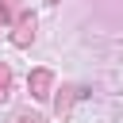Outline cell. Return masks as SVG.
<instances>
[{
	"label": "cell",
	"instance_id": "cell-4",
	"mask_svg": "<svg viewBox=\"0 0 123 123\" xmlns=\"http://www.w3.org/2000/svg\"><path fill=\"white\" fill-rule=\"evenodd\" d=\"M23 15V4L19 0H0V23L4 19H19Z\"/></svg>",
	"mask_w": 123,
	"mask_h": 123
},
{
	"label": "cell",
	"instance_id": "cell-2",
	"mask_svg": "<svg viewBox=\"0 0 123 123\" xmlns=\"http://www.w3.org/2000/svg\"><path fill=\"white\" fill-rule=\"evenodd\" d=\"M12 42H15L19 50L35 42V15H31V12H23V15L15 19V31H12Z\"/></svg>",
	"mask_w": 123,
	"mask_h": 123
},
{
	"label": "cell",
	"instance_id": "cell-7",
	"mask_svg": "<svg viewBox=\"0 0 123 123\" xmlns=\"http://www.w3.org/2000/svg\"><path fill=\"white\" fill-rule=\"evenodd\" d=\"M50 4H58V0H50Z\"/></svg>",
	"mask_w": 123,
	"mask_h": 123
},
{
	"label": "cell",
	"instance_id": "cell-5",
	"mask_svg": "<svg viewBox=\"0 0 123 123\" xmlns=\"http://www.w3.org/2000/svg\"><path fill=\"white\" fill-rule=\"evenodd\" d=\"M8 96H12V69L0 62V104H4Z\"/></svg>",
	"mask_w": 123,
	"mask_h": 123
},
{
	"label": "cell",
	"instance_id": "cell-6",
	"mask_svg": "<svg viewBox=\"0 0 123 123\" xmlns=\"http://www.w3.org/2000/svg\"><path fill=\"white\" fill-rule=\"evenodd\" d=\"M15 123H42L38 115H31V111H23V115H15Z\"/></svg>",
	"mask_w": 123,
	"mask_h": 123
},
{
	"label": "cell",
	"instance_id": "cell-3",
	"mask_svg": "<svg viewBox=\"0 0 123 123\" xmlns=\"http://www.w3.org/2000/svg\"><path fill=\"white\" fill-rule=\"evenodd\" d=\"M62 92H65V96H58V104H54V111H58V119H62V115L69 111V104H73L77 96H85V88H77V85H69V88H62Z\"/></svg>",
	"mask_w": 123,
	"mask_h": 123
},
{
	"label": "cell",
	"instance_id": "cell-1",
	"mask_svg": "<svg viewBox=\"0 0 123 123\" xmlns=\"http://www.w3.org/2000/svg\"><path fill=\"white\" fill-rule=\"evenodd\" d=\"M27 88H31L35 100H50V92H54V73H50V69H31Z\"/></svg>",
	"mask_w": 123,
	"mask_h": 123
}]
</instances>
